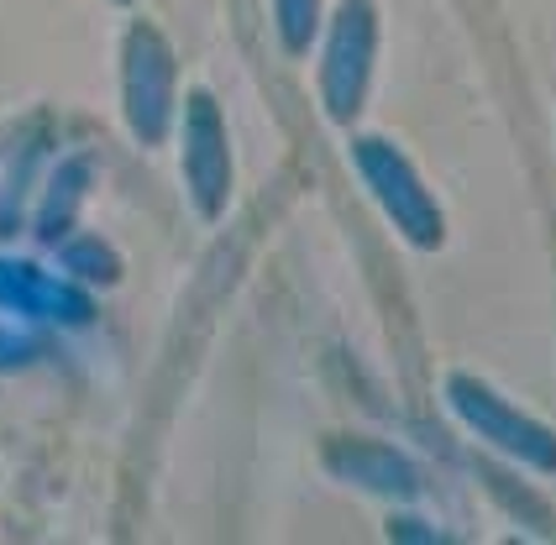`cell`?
<instances>
[{
    "label": "cell",
    "instance_id": "8",
    "mask_svg": "<svg viewBox=\"0 0 556 545\" xmlns=\"http://www.w3.org/2000/svg\"><path fill=\"white\" fill-rule=\"evenodd\" d=\"M94 183V157L85 152H68L59 157L53 168H48V179L37 189V205H31V237L42 246H59L68 231H74V215L85 205V194H90Z\"/></svg>",
    "mask_w": 556,
    "mask_h": 545
},
{
    "label": "cell",
    "instance_id": "9",
    "mask_svg": "<svg viewBox=\"0 0 556 545\" xmlns=\"http://www.w3.org/2000/svg\"><path fill=\"white\" fill-rule=\"evenodd\" d=\"M53 252H59V272H68L74 283H94V289H105V283H116V278H122V257L100 242V237H90V231L63 237Z\"/></svg>",
    "mask_w": 556,
    "mask_h": 545
},
{
    "label": "cell",
    "instance_id": "2",
    "mask_svg": "<svg viewBox=\"0 0 556 545\" xmlns=\"http://www.w3.org/2000/svg\"><path fill=\"white\" fill-rule=\"evenodd\" d=\"M346 152H352L357 179L368 183L378 211L394 220V231H400L404 242L420 246V252H435V246L446 242V215H441V205L431 200L420 168H415L389 137H352Z\"/></svg>",
    "mask_w": 556,
    "mask_h": 545
},
{
    "label": "cell",
    "instance_id": "6",
    "mask_svg": "<svg viewBox=\"0 0 556 545\" xmlns=\"http://www.w3.org/2000/svg\"><path fill=\"white\" fill-rule=\"evenodd\" d=\"M0 315L22 326L68 331V326H90L94 300L68 272H48L27 257H0Z\"/></svg>",
    "mask_w": 556,
    "mask_h": 545
},
{
    "label": "cell",
    "instance_id": "10",
    "mask_svg": "<svg viewBox=\"0 0 556 545\" xmlns=\"http://www.w3.org/2000/svg\"><path fill=\"white\" fill-rule=\"evenodd\" d=\"M320 22H326V5H320V0H274L278 48H283L289 59H300V53H309V48H315Z\"/></svg>",
    "mask_w": 556,
    "mask_h": 545
},
{
    "label": "cell",
    "instance_id": "1",
    "mask_svg": "<svg viewBox=\"0 0 556 545\" xmlns=\"http://www.w3.org/2000/svg\"><path fill=\"white\" fill-rule=\"evenodd\" d=\"M378 68V0H341L320 22V105L337 126H352L368 105Z\"/></svg>",
    "mask_w": 556,
    "mask_h": 545
},
{
    "label": "cell",
    "instance_id": "11",
    "mask_svg": "<svg viewBox=\"0 0 556 545\" xmlns=\"http://www.w3.org/2000/svg\"><path fill=\"white\" fill-rule=\"evenodd\" d=\"M42 352H48L42 335H31V331H22V326H5V320H0V372H22V367H31Z\"/></svg>",
    "mask_w": 556,
    "mask_h": 545
},
{
    "label": "cell",
    "instance_id": "4",
    "mask_svg": "<svg viewBox=\"0 0 556 545\" xmlns=\"http://www.w3.org/2000/svg\"><path fill=\"white\" fill-rule=\"evenodd\" d=\"M446 409L483 435L494 452L515 456L530 472H556V430L541 420H530L526 409H515L504 394H494L489 383H478L472 372H452L446 378Z\"/></svg>",
    "mask_w": 556,
    "mask_h": 545
},
{
    "label": "cell",
    "instance_id": "5",
    "mask_svg": "<svg viewBox=\"0 0 556 545\" xmlns=\"http://www.w3.org/2000/svg\"><path fill=\"white\" fill-rule=\"evenodd\" d=\"M179 168H185L189 205L200 220H220L231 205V142H226V122H220L216 94L189 90V100L179 105Z\"/></svg>",
    "mask_w": 556,
    "mask_h": 545
},
{
    "label": "cell",
    "instance_id": "3",
    "mask_svg": "<svg viewBox=\"0 0 556 545\" xmlns=\"http://www.w3.org/2000/svg\"><path fill=\"white\" fill-rule=\"evenodd\" d=\"M179 116V63L163 31L131 22L122 37V122L142 148H163Z\"/></svg>",
    "mask_w": 556,
    "mask_h": 545
},
{
    "label": "cell",
    "instance_id": "7",
    "mask_svg": "<svg viewBox=\"0 0 556 545\" xmlns=\"http://www.w3.org/2000/svg\"><path fill=\"white\" fill-rule=\"evenodd\" d=\"M326 467L341 483L378 493V498H415L420 493V472L409 467V456L394 446H378V441H331Z\"/></svg>",
    "mask_w": 556,
    "mask_h": 545
}]
</instances>
